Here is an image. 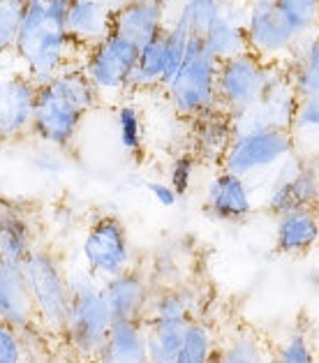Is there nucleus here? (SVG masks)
<instances>
[{
    "mask_svg": "<svg viewBox=\"0 0 319 363\" xmlns=\"http://www.w3.org/2000/svg\"><path fill=\"white\" fill-rule=\"evenodd\" d=\"M213 354H216V338L211 329L201 320H194L174 363H213Z\"/></svg>",
    "mask_w": 319,
    "mask_h": 363,
    "instance_id": "28",
    "label": "nucleus"
},
{
    "mask_svg": "<svg viewBox=\"0 0 319 363\" xmlns=\"http://www.w3.org/2000/svg\"><path fill=\"white\" fill-rule=\"evenodd\" d=\"M21 278L28 289L42 335L65 342L69 313V276L49 245H40L21 264Z\"/></svg>",
    "mask_w": 319,
    "mask_h": 363,
    "instance_id": "3",
    "label": "nucleus"
},
{
    "mask_svg": "<svg viewBox=\"0 0 319 363\" xmlns=\"http://www.w3.org/2000/svg\"><path fill=\"white\" fill-rule=\"evenodd\" d=\"M111 313L102 294V282L88 271L69 278V313L65 345L82 361L93 363L111 329Z\"/></svg>",
    "mask_w": 319,
    "mask_h": 363,
    "instance_id": "4",
    "label": "nucleus"
},
{
    "mask_svg": "<svg viewBox=\"0 0 319 363\" xmlns=\"http://www.w3.org/2000/svg\"><path fill=\"white\" fill-rule=\"evenodd\" d=\"M167 3H169V12H172V5L176 3V7H179L181 3H185V0H167Z\"/></svg>",
    "mask_w": 319,
    "mask_h": 363,
    "instance_id": "35",
    "label": "nucleus"
},
{
    "mask_svg": "<svg viewBox=\"0 0 319 363\" xmlns=\"http://www.w3.org/2000/svg\"><path fill=\"white\" fill-rule=\"evenodd\" d=\"M102 294L106 306H109L113 322H141L150 303V296H153L148 289L146 276L135 267L123 271L116 278L102 282Z\"/></svg>",
    "mask_w": 319,
    "mask_h": 363,
    "instance_id": "15",
    "label": "nucleus"
},
{
    "mask_svg": "<svg viewBox=\"0 0 319 363\" xmlns=\"http://www.w3.org/2000/svg\"><path fill=\"white\" fill-rule=\"evenodd\" d=\"M0 322L12 326L21 335L42 333L21 271L7 269L5 264H0Z\"/></svg>",
    "mask_w": 319,
    "mask_h": 363,
    "instance_id": "18",
    "label": "nucleus"
},
{
    "mask_svg": "<svg viewBox=\"0 0 319 363\" xmlns=\"http://www.w3.org/2000/svg\"><path fill=\"white\" fill-rule=\"evenodd\" d=\"M301 40L319 33V0H273Z\"/></svg>",
    "mask_w": 319,
    "mask_h": 363,
    "instance_id": "27",
    "label": "nucleus"
},
{
    "mask_svg": "<svg viewBox=\"0 0 319 363\" xmlns=\"http://www.w3.org/2000/svg\"><path fill=\"white\" fill-rule=\"evenodd\" d=\"M172 21L169 3L167 0H141V3L121 7L113 12V33L123 35L137 47H146L148 42L160 38Z\"/></svg>",
    "mask_w": 319,
    "mask_h": 363,
    "instance_id": "14",
    "label": "nucleus"
},
{
    "mask_svg": "<svg viewBox=\"0 0 319 363\" xmlns=\"http://www.w3.org/2000/svg\"><path fill=\"white\" fill-rule=\"evenodd\" d=\"M271 363H315V350L310 333L303 326L291 329L276 350H271Z\"/></svg>",
    "mask_w": 319,
    "mask_h": 363,
    "instance_id": "29",
    "label": "nucleus"
},
{
    "mask_svg": "<svg viewBox=\"0 0 319 363\" xmlns=\"http://www.w3.org/2000/svg\"><path fill=\"white\" fill-rule=\"evenodd\" d=\"M285 72L282 63H264L250 51L236 58H229L218 67L216 97L218 109L229 118L238 116L262 102L269 86Z\"/></svg>",
    "mask_w": 319,
    "mask_h": 363,
    "instance_id": "5",
    "label": "nucleus"
},
{
    "mask_svg": "<svg viewBox=\"0 0 319 363\" xmlns=\"http://www.w3.org/2000/svg\"><path fill=\"white\" fill-rule=\"evenodd\" d=\"M167 86V51L164 33L139 49L135 72L130 79V88H164Z\"/></svg>",
    "mask_w": 319,
    "mask_h": 363,
    "instance_id": "25",
    "label": "nucleus"
},
{
    "mask_svg": "<svg viewBox=\"0 0 319 363\" xmlns=\"http://www.w3.org/2000/svg\"><path fill=\"white\" fill-rule=\"evenodd\" d=\"M67 33L84 51L109 38L113 33V7L109 0H69Z\"/></svg>",
    "mask_w": 319,
    "mask_h": 363,
    "instance_id": "17",
    "label": "nucleus"
},
{
    "mask_svg": "<svg viewBox=\"0 0 319 363\" xmlns=\"http://www.w3.org/2000/svg\"><path fill=\"white\" fill-rule=\"evenodd\" d=\"M26 3L28 0H0V58L14 51L16 35H19Z\"/></svg>",
    "mask_w": 319,
    "mask_h": 363,
    "instance_id": "31",
    "label": "nucleus"
},
{
    "mask_svg": "<svg viewBox=\"0 0 319 363\" xmlns=\"http://www.w3.org/2000/svg\"><path fill=\"white\" fill-rule=\"evenodd\" d=\"M194 162H197V157L194 155H179L172 164L169 169V185L174 188V192L183 197V194H188L190 185H192V176H194Z\"/></svg>",
    "mask_w": 319,
    "mask_h": 363,
    "instance_id": "32",
    "label": "nucleus"
},
{
    "mask_svg": "<svg viewBox=\"0 0 319 363\" xmlns=\"http://www.w3.org/2000/svg\"><path fill=\"white\" fill-rule=\"evenodd\" d=\"M69 0H28L14 44V58L38 86L69 67H82L74 56L84 54L67 33Z\"/></svg>",
    "mask_w": 319,
    "mask_h": 363,
    "instance_id": "1",
    "label": "nucleus"
},
{
    "mask_svg": "<svg viewBox=\"0 0 319 363\" xmlns=\"http://www.w3.org/2000/svg\"><path fill=\"white\" fill-rule=\"evenodd\" d=\"M220 63L213 58L201 40H190L188 54L169 84L164 86L174 109L185 118H199L218 109L216 82Z\"/></svg>",
    "mask_w": 319,
    "mask_h": 363,
    "instance_id": "6",
    "label": "nucleus"
},
{
    "mask_svg": "<svg viewBox=\"0 0 319 363\" xmlns=\"http://www.w3.org/2000/svg\"><path fill=\"white\" fill-rule=\"evenodd\" d=\"M135 3H141V0H109V5L113 7V12H116V10H121V7L135 5Z\"/></svg>",
    "mask_w": 319,
    "mask_h": 363,
    "instance_id": "34",
    "label": "nucleus"
},
{
    "mask_svg": "<svg viewBox=\"0 0 319 363\" xmlns=\"http://www.w3.org/2000/svg\"><path fill=\"white\" fill-rule=\"evenodd\" d=\"M93 363H150L141 322H113Z\"/></svg>",
    "mask_w": 319,
    "mask_h": 363,
    "instance_id": "21",
    "label": "nucleus"
},
{
    "mask_svg": "<svg viewBox=\"0 0 319 363\" xmlns=\"http://www.w3.org/2000/svg\"><path fill=\"white\" fill-rule=\"evenodd\" d=\"M291 82L298 100L319 102V33L301 42L291 58Z\"/></svg>",
    "mask_w": 319,
    "mask_h": 363,
    "instance_id": "24",
    "label": "nucleus"
},
{
    "mask_svg": "<svg viewBox=\"0 0 319 363\" xmlns=\"http://www.w3.org/2000/svg\"><path fill=\"white\" fill-rule=\"evenodd\" d=\"M139 58V47L118 33H111L100 44L86 51L84 72L100 97H116L130 88V79Z\"/></svg>",
    "mask_w": 319,
    "mask_h": 363,
    "instance_id": "10",
    "label": "nucleus"
},
{
    "mask_svg": "<svg viewBox=\"0 0 319 363\" xmlns=\"http://www.w3.org/2000/svg\"><path fill=\"white\" fill-rule=\"evenodd\" d=\"M234 141V125L232 118L220 109L206 113V116L194 118V150L197 157H208V160H220L229 150Z\"/></svg>",
    "mask_w": 319,
    "mask_h": 363,
    "instance_id": "22",
    "label": "nucleus"
},
{
    "mask_svg": "<svg viewBox=\"0 0 319 363\" xmlns=\"http://www.w3.org/2000/svg\"><path fill=\"white\" fill-rule=\"evenodd\" d=\"M294 153V137L289 130L262 128L234 137L223 157V169L247 181L254 174L276 169Z\"/></svg>",
    "mask_w": 319,
    "mask_h": 363,
    "instance_id": "7",
    "label": "nucleus"
},
{
    "mask_svg": "<svg viewBox=\"0 0 319 363\" xmlns=\"http://www.w3.org/2000/svg\"><path fill=\"white\" fill-rule=\"evenodd\" d=\"M146 188H148V192H150V194H153V199L160 203V206H164V208H172V206H176V201L181 199L179 194L174 192V188H172L169 183L150 181V183H146Z\"/></svg>",
    "mask_w": 319,
    "mask_h": 363,
    "instance_id": "33",
    "label": "nucleus"
},
{
    "mask_svg": "<svg viewBox=\"0 0 319 363\" xmlns=\"http://www.w3.org/2000/svg\"><path fill=\"white\" fill-rule=\"evenodd\" d=\"M38 84L19 67L12 72H0V141L21 137L33 130V111Z\"/></svg>",
    "mask_w": 319,
    "mask_h": 363,
    "instance_id": "12",
    "label": "nucleus"
},
{
    "mask_svg": "<svg viewBox=\"0 0 319 363\" xmlns=\"http://www.w3.org/2000/svg\"><path fill=\"white\" fill-rule=\"evenodd\" d=\"M319 243V213L317 208L294 211L278 218L276 252L285 257H301Z\"/></svg>",
    "mask_w": 319,
    "mask_h": 363,
    "instance_id": "20",
    "label": "nucleus"
},
{
    "mask_svg": "<svg viewBox=\"0 0 319 363\" xmlns=\"http://www.w3.org/2000/svg\"><path fill=\"white\" fill-rule=\"evenodd\" d=\"M100 95L84 72V67H69L51 82L38 86L33 111V132L42 141L67 148L74 141L79 125Z\"/></svg>",
    "mask_w": 319,
    "mask_h": 363,
    "instance_id": "2",
    "label": "nucleus"
},
{
    "mask_svg": "<svg viewBox=\"0 0 319 363\" xmlns=\"http://www.w3.org/2000/svg\"><path fill=\"white\" fill-rule=\"evenodd\" d=\"M40 245V223L30 203L0 194V264L21 271V264Z\"/></svg>",
    "mask_w": 319,
    "mask_h": 363,
    "instance_id": "11",
    "label": "nucleus"
},
{
    "mask_svg": "<svg viewBox=\"0 0 319 363\" xmlns=\"http://www.w3.org/2000/svg\"><path fill=\"white\" fill-rule=\"evenodd\" d=\"M213 363H271V350L250 326H236L223 342H216Z\"/></svg>",
    "mask_w": 319,
    "mask_h": 363,
    "instance_id": "23",
    "label": "nucleus"
},
{
    "mask_svg": "<svg viewBox=\"0 0 319 363\" xmlns=\"http://www.w3.org/2000/svg\"><path fill=\"white\" fill-rule=\"evenodd\" d=\"M236 0H225L223 16L211 26V30L203 35V47L218 60L225 63L229 58H236L241 54H247V40H245V5L236 10Z\"/></svg>",
    "mask_w": 319,
    "mask_h": 363,
    "instance_id": "19",
    "label": "nucleus"
},
{
    "mask_svg": "<svg viewBox=\"0 0 319 363\" xmlns=\"http://www.w3.org/2000/svg\"><path fill=\"white\" fill-rule=\"evenodd\" d=\"M319 206V176L308 162L298 160L296 153L289 157V172H280L266 199V208L276 218L303 208Z\"/></svg>",
    "mask_w": 319,
    "mask_h": 363,
    "instance_id": "13",
    "label": "nucleus"
},
{
    "mask_svg": "<svg viewBox=\"0 0 319 363\" xmlns=\"http://www.w3.org/2000/svg\"><path fill=\"white\" fill-rule=\"evenodd\" d=\"M245 40L247 51L264 63H285L303 42L273 0H250L245 5Z\"/></svg>",
    "mask_w": 319,
    "mask_h": 363,
    "instance_id": "8",
    "label": "nucleus"
},
{
    "mask_svg": "<svg viewBox=\"0 0 319 363\" xmlns=\"http://www.w3.org/2000/svg\"><path fill=\"white\" fill-rule=\"evenodd\" d=\"M118 123V141L130 155H139L144 150V121L141 113L132 104H121L116 113Z\"/></svg>",
    "mask_w": 319,
    "mask_h": 363,
    "instance_id": "30",
    "label": "nucleus"
},
{
    "mask_svg": "<svg viewBox=\"0 0 319 363\" xmlns=\"http://www.w3.org/2000/svg\"><path fill=\"white\" fill-rule=\"evenodd\" d=\"M203 206L213 218L223 220V223H243L254 213L247 181L225 169L213 176V181L208 183Z\"/></svg>",
    "mask_w": 319,
    "mask_h": 363,
    "instance_id": "16",
    "label": "nucleus"
},
{
    "mask_svg": "<svg viewBox=\"0 0 319 363\" xmlns=\"http://www.w3.org/2000/svg\"><path fill=\"white\" fill-rule=\"evenodd\" d=\"M82 252L88 276H93L97 282H106L121 276L123 271L132 267L125 223L113 213L95 218L84 236Z\"/></svg>",
    "mask_w": 319,
    "mask_h": 363,
    "instance_id": "9",
    "label": "nucleus"
},
{
    "mask_svg": "<svg viewBox=\"0 0 319 363\" xmlns=\"http://www.w3.org/2000/svg\"><path fill=\"white\" fill-rule=\"evenodd\" d=\"M225 12V0H185L176 12L172 14V21L181 23L188 30L190 38L203 40V35L211 30Z\"/></svg>",
    "mask_w": 319,
    "mask_h": 363,
    "instance_id": "26",
    "label": "nucleus"
}]
</instances>
